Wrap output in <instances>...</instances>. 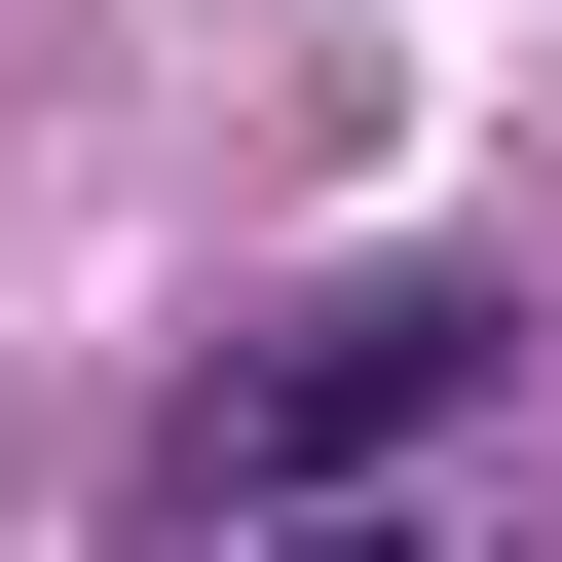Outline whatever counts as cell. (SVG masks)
I'll return each mask as SVG.
<instances>
[{"label": "cell", "instance_id": "1", "mask_svg": "<svg viewBox=\"0 0 562 562\" xmlns=\"http://www.w3.org/2000/svg\"><path fill=\"white\" fill-rule=\"evenodd\" d=\"M487 413H525V301L487 262H338V301H262L188 375V487L225 525H413V450H487Z\"/></svg>", "mask_w": 562, "mask_h": 562}, {"label": "cell", "instance_id": "2", "mask_svg": "<svg viewBox=\"0 0 562 562\" xmlns=\"http://www.w3.org/2000/svg\"><path fill=\"white\" fill-rule=\"evenodd\" d=\"M225 562H450V525H225Z\"/></svg>", "mask_w": 562, "mask_h": 562}]
</instances>
